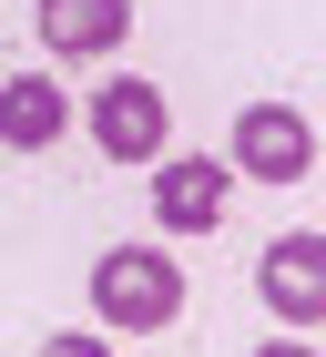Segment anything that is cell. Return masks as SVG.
I'll use <instances>...</instances> for the list:
<instances>
[{
    "instance_id": "cell-2",
    "label": "cell",
    "mask_w": 326,
    "mask_h": 357,
    "mask_svg": "<svg viewBox=\"0 0 326 357\" xmlns=\"http://www.w3.org/2000/svg\"><path fill=\"white\" fill-rule=\"evenodd\" d=\"M82 133L102 143V164H153L163 133H173V102H163V82H143V72H112V82L92 92V112H82Z\"/></svg>"
},
{
    "instance_id": "cell-8",
    "label": "cell",
    "mask_w": 326,
    "mask_h": 357,
    "mask_svg": "<svg viewBox=\"0 0 326 357\" xmlns=\"http://www.w3.org/2000/svg\"><path fill=\"white\" fill-rule=\"evenodd\" d=\"M41 357H112V337H102V327H92V337L61 327V337H41Z\"/></svg>"
},
{
    "instance_id": "cell-6",
    "label": "cell",
    "mask_w": 326,
    "mask_h": 357,
    "mask_svg": "<svg viewBox=\"0 0 326 357\" xmlns=\"http://www.w3.org/2000/svg\"><path fill=\"white\" fill-rule=\"evenodd\" d=\"M31 31L52 61H102L133 31V0H31Z\"/></svg>"
},
{
    "instance_id": "cell-7",
    "label": "cell",
    "mask_w": 326,
    "mask_h": 357,
    "mask_svg": "<svg viewBox=\"0 0 326 357\" xmlns=\"http://www.w3.org/2000/svg\"><path fill=\"white\" fill-rule=\"evenodd\" d=\"M72 133V92L52 72H0V143L10 153H52Z\"/></svg>"
},
{
    "instance_id": "cell-3",
    "label": "cell",
    "mask_w": 326,
    "mask_h": 357,
    "mask_svg": "<svg viewBox=\"0 0 326 357\" xmlns=\"http://www.w3.org/2000/svg\"><path fill=\"white\" fill-rule=\"evenodd\" d=\"M306 164H316V133H306L296 102H244V112H235V153H224V174H244V184H306Z\"/></svg>"
},
{
    "instance_id": "cell-1",
    "label": "cell",
    "mask_w": 326,
    "mask_h": 357,
    "mask_svg": "<svg viewBox=\"0 0 326 357\" xmlns=\"http://www.w3.org/2000/svg\"><path fill=\"white\" fill-rule=\"evenodd\" d=\"M92 317H102V337H163L184 317V266L163 245H102V266H92Z\"/></svg>"
},
{
    "instance_id": "cell-4",
    "label": "cell",
    "mask_w": 326,
    "mask_h": 357,
    "mask_svg": "<svg viewBox=\"0 0 326 357\" xmlns=\"http://www.w3.org/2000/svg\"><path fill=\"white\" fill-rule=\"evenodd\" d=\"M255 296H265L296 337H306V327H326V235H316V225H296V235H275V245H265Z\"/></svg>"
},
{
    "instance_id": "cell-5",
    "label": "cell",
    "mask_w": 326,
    "mask_h": 357,
    "mask_svg": "<svg viewBox=\"0 0 326 357\" xmlns=\"http://www.w3.org/2000/svg\"><path fill=\"white\" fill-rule=\"evenodd\" d=\"M224 204H235V174L215 153H153V215L163 235H215Z\"/></svg>"
},
{
    "instance_id": "cell-9",
    "label": "cell",
    "mask_w": 326,
    "mask_h": 357,
    "mask_svg": "<svg viewBox=\"0 0 326 357\" xmlns=\"http://www.w3.org/2000/svg\"><path fill=\"white\" fill-rule=\"evenodd\" d=\"M255 357H316V347H306V337L286 327V337H265V347H255Z\"/></svg>"
}]
</instances>
